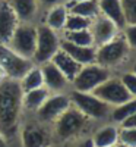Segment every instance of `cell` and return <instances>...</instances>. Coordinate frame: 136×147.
Segmentation results:
<instances>
[{"mask_svg":"<svg viewBox=\"0 0 136 147\" xmlns=\"http://www.w3.org/2000/svg\"><path fill=\"white\" fill-rule=\"evenodd\" d=\"M135 112H136V99L132 97L130 100H127V102H125V103H121V105L111 109L110 116L116 124H121L123 121H126Z\"/></svg>","mask_w":136,"mask_h":147,"instance_id":"24","label":"cell"},{"mask_svg":"<svg viewBox=\"0 0 136 147\" xmlns=\"http://www.w3.org/2000/svg\"><path fill=\"white\" fill-rule=\"evenodd\" d=\"M32 65L34 62L31 59L19 56L7 44L0 43V68L3 69L7 78L19 81L29 71Z\"/></svg>","mask_w":136,"mask_h":147,"instance_id":"6","label":"cell"},{"mask_svg":"<svg viewBox=\"0 0 136 147\" xmlns=\"http://www.w3.org/2000/svg\"><path fill=\"white\" fill-rule=\"evenodd\" d=\"M120 127H123V128H136V112L133 115H130L126 121H123L120 124Z\"/></svg>","mask_w":136,"mask_h":147,"instance_id":"31","label":"cell"},{"mask_svg":"<svg viewBox=\"0 0 136 147\" xmlns=\"http://www.w3.org/2000/svg\"><path fill=\"white\" fill-rule=\"evenodd\" d=\"M59 49H60V40L56 31L48 28L45 24L37 27V46H35V53L32 56L34 63L41 65L45 62H50Z\"/></svg>","mask_w":136,"mask_h":147,"instance_id":"5","label":"cell"},{"mask_svg":"<svg viewBox=\"0 0 136 147\" xmlns=\"http://www.w3.org/2000/svg\"><path fill=\"white\" fill-rule=\"evenodd\" d=\"M88 118L76 107H69L66 112L61 113L53 124L54 132L60 140H70L75 138L83 132V129L88 127Z\"/></svg>","mask_w":136,"mask_h":147,"instance_id":"2","label":"cell"},{"mask_svg":"<svg viewBox=\"0 0 136 147\" xmlns=\"http://www.w3.org/2000/svg\"><path fill=\"white\" fill-rule=\"evenodd\" d=\"M126 25H136V0H121Z\"/></svg>","mask_w":136,"mask_h":147,"instance_id":"27","label":"cell"},{"mask_svg":"<svg viewBox=\"0 0 136 147\" xmlns=\"http://www.w3.org/2000/svg\"><path fill=\"white\" fill-rule=\"evenodd\" d=\"M9 3L13 7L19 22H29L35 16L37 7H38L37 0H10Z\"/></svg>","mask_w":136,"mask_h":147,"instance_id":"21","label":"cell"},{"mask_svg":"<svg viewBox=\"0 0 136 147\" xmlns=\"http://www.w3.org/2000/svg\"><path fill=\"white\" fill-rule=\"evenodd\" d=\"M110 71L98 63H89L83 65L81 71L76 74V77L72 80L70 85L75 91H82V93H92L101 82L108 80Z\"/></svg>","mask_w":136,"mask_h":147,"instance_id":"3","label":"cell"},{"mask_svg":"<svg viewBox=\"0 0 136 147\" xmlns=\"http://www.w3.org/2000/svg\"><path fill=\"white\" fill-rule=\"evenodd\" d=\"M89 30L94 35V44H98V46L105 44L113 38H116V34L119 31V28L114 24L103 15L95 18V21L91 24Z\"/></svg>","mask_w":136,"mask_h":147,"instance_id":"14","label":"cell"},{"mask_svg":"<svg viewBox=\"0 0 136 147\" xmlns=\"http://www.w3.org/2000/svg\"><path fill=\"white\" fill-rule=\"evenodd\" d=\"M65 0H37V3H40L43 6H47V7H53V6H57V5H63Z\"/></svg>","mask_w":136,"mask_h":147,"instance_id":"32","label":"cell"},{"mask_svg":"<svg viewBox=\"0 0 136 147\" xmlns=\"http://www.w3.org/2000/svg\"><path fill=\"white\" fill-rule=\"evenodd\" d=\"M48 147H53V146H48Z\"/></svg>","mask_w":136,"mask_h":147,"instance_id":"38","label":"cell"},{"mask_svg":"<svg viewBox=\"0 0 136 147\" xmlns=\"http://www.w3.org/2000/svg\"><path fill=\"white\" fill-rule=\"evenodd\" d=\"M70 102L88 119H104L111 112V107L103 100H100L98 97H95L92 93H82L72 90Z\"/></svg>","mask_w":136,"mask_h":147,"instance_id":"4","label":"cell"},{"mask_svg":"<svg viewBox=\"0 0 136 147\" xmlns=\"http://www.w3.org/2000/svg\"><path fill=\"white\" fill-rule=\"evenodd\" d=\"M123 32H125V41L129 49L136 50V25H126L123 28Z\"/></svg>","mask_w":136,"mask_h":147,"instance_id":"30","label":"cell"},{"mask_svg":"<svg viewBox=\"0 0 136 147\" xmlns=\"http://www.w3.org/2000/svg\"><path fill=\"white\" fill-rule=\"evenodd\" d=\"M65 40L76 44V46H82V47H94V35L91 32V30H81V31H69L65 35Z\"/></svg>","mask_w":136,"mask_h":147,"instance_id":"25","label":"cell"},{"mask_svg":"<svg viewBox=\"0 0 136 147\" xmlns=\"http://www.w3.org/2000/svg\"><path fill=\"white\" fill-rule=\"evenodd\" d=\"M119 143L127 147H136V128H123L119 129Z\"/></svg>","mask_w":136,"mask_h":147,"instance_id":"28","label":"cell"},{"mask_svg":"<svg viewBox=\"0 0 136 147\" xmlns=\"http://www.w3.org/2000/svg\"><path fill=\"white\" fill-rule=\"evenodd\" d=\"M19 25V19L7 0H0V43L7 44Z\"/></svg>","mask_w":136,"mask_h":147,"instance_id":"13","label":"cell"},{"mask_svg":"<svg viewBox=\"0 0 136 147\" xmlns=\"http://www.w3.org/2000/svg\"><path fill=\"white\" fill-rule=\"evenodd\" d=\"M98 7H100V15L110 19L119 30H123L126 27L121 0H98Z\"/></svg>","mask_w":136,"mask_h":147,"instance_id":"16","label":"cell"},{"mask_svg":"<svg viewBox=\"0 0 136 147\" xmlns=\"http://www.w3.org/2000/svg\"><path fill=\"white\" fill-rule=\"evenodd\" d=\"M91 24H92V19L83 18V16H79V15H73V13H67L66 24H65V28L63 30L66 32H69V31L89 30L91 28Z\"/></svg>","mask_w":136,"mask_h":147,"instance_id":"26","label":"cell"},{"mask_svg":"<svg viewBox=\"0 0 136 147\" xmlns=\"http://www.w3.org/2000/svg\"><path fill=\"white\" fill-rule=\"evenodd\" d=\"M72 106L70 96L66 93H54L48 96L43 106L37 110V118L43 124H53V122Z\"/></svg>","mask_w":136,"mask_h":147,"instance_id":"10","label":"cell"},{"mask_svg":"<svg viewBox=\"0 0 136 147\" xmlns=\"http://www.w3.org/2000/svg\"><path fill=\"white\" fill-rule=\"evenodd\" d=\"M60 49L65 53H67L73 60H76L79 65H89V63H95V53L97 49L95 47H82V46H76L67 40H60Z\"/></svg>","mask_w":136,"mask_h":147,"instance_id":"15","label":"cell"},{"mask_svg":"<svg viewBox=\"0 0 136 147\" xmlns=\"http://www.w3.org/2000/svg\"><path fill=\"white\" fill-rule=\"evenodd\" d=\"M114 147H127V146H125V144H121V143H117Z\"/></svg>","mask_w":136,"mask_h":147,"instance_id":"36","label":"cell"},{"mask_svg":"<svg viewBox=\"0 0 136 147\" xmlns=\"http://www.w3.org/2000/svg\"><path fill=\"white\" fill-rule=\"evenodd\" d=\"M70 13L79 15L88 19H95L100 15V7H98V0H85V2H72L70 7L67 9Z\"/></svg>","mask_w":136,"mask_h":147,"instance_id":"23","label":"cell"},{"mask_svg":"<svg viewBox=\"0 0 136 147\" xmlns=\"http://www.w3.org/2000/svg\"><path fill=\"white\" fill-rule=\"evenodd\" d=\"M43 72V80H44V87L50 93H65L69 87V80L61 74V71L51 62H45L40 65Z\"/></svg>","mask_w":136,"mask_h":147,"instance_id":"12","label":"cell"},{"mask_svg":"<svg viewBox=\"0 0 136 147\" xmlns=\"http://www.w3.org/2000/svg\"><path fill=\"white\" fill-rule=\"evenodd\" d=\"M120 80H121L123 84H125V87L129 91V94L136 99V74H133V72L123 74Z\"/></svg>","mask_w":136,"mask_h":147,"instance_id":"29","label":"cell"},{"mask_svg":"<svg viewBox=\"0 0 136 147\" xmlns=\"http://www.w3.org/2000/svg\"><path fill=\"white\" fill-rule=\"evenodd\" d=\"M129 46L121 38H113L111 41L98 46L95 53V63L101 65L107 69L119 65L127 55Z\"/></svg>","mask_w":136,"mask_h":147,"instance_id":"9","label":"cell"},{"mask_svg":"<svg viewBox=\"0 0 136 147\" xmlns=\"http://www.w3.org/2000/svg\"><path fill=\"white\" fill-rule=\"evenodd\" d=\"M50 132H48L43 122H32L22 128L21 141L22 147H48L50 146Z\"/></svg>","mask_w":136,"mask_h":147,"instance_id":"11","label":"cell"},{"mask_svg":"<svg viewBox=\"0 0 136 147\" xmlns=\"http://www.w3.org/2000/svg\"><path fill=\"white\" fill-rule=\"evenodd\" d=\"M72 2H85V0H72Z\"/></svg>","mask_w":136,"mask_h":147,"instance_id":"37","label":"cell"},{"mask_svg":"<svg viewBox=\"0 0 136 147\" xmlns=\"http://www.w3.org/2000/svg\"><path fill=\"white\" fill-rule=\"evenodd\" d=\"M22 96L19 81L0 80V132L3 136L12 134L18 125L22 112Z\"/></svg>","mask_w":136,"mask_h":147,"instance_id":"1","label":"cell"},{"mask_svg":"<svg viewBox=\"0 0 136 147\" xmlns=\"http://www.w3.org/2000/svg\"><path fill=\"white\" fill-rule=\"evenodd\" d=\"M73 147H94V144H92V140L91 138H85V140L79 141L78 144H75Z\"/></svg>","mask_w":136,"mask_h":147,"instance_id":"33","label":"cell"},{"mask_svg":"<svg viewBox=\"0 0 136 147\" xmlns=\"http://www.w3.org/2000/svg\"><path fill=\"white\" fill-rule=\"evenodd\" d=\"M0 147H6V140H5V136L0 132Z\"/></svg>","mask_w":136,"mask_h":147,"instance_id":"34","label":"cell"},{"mask_svg":"<svg viewBox=\"0 0 136 147\" xmlns=\"http://www.w3.org/2000/svg\"><path fill=\"white\" fill-rule=\"evenodd\" d=\"M92 94L95 97H98L100 100H103L104 103H107L111 109L132 99V96L126 90V87H125V84L121 82V80L120 78H113V77H110L108 80L101 82L92 91Z\"/></svg>","mask_w":136,"mask_h":147,"instance_id":"8","label":"cell"},{"mask_svg":"<svg viewBox=\"0 0 136 147\" xmlns=\"http://www.w3.org/2000/svg\"><path fill=\"white\" fill-rule=\"evenodd\" d=\"M132 72H133V74H136V62H135V63H133V66H132Z\"/></svg>","mask_w":136,"mask_h":147,"instance_id":"35","label":"cell"},{"mask_svg":"<svg viewBox=\"0 0 136 147\" xmlns=\"http://www.w3.org/2000/svg\"><path fill=\"white\" fill-rule=\"evenodd\" d=\"M45 87H40V88H35V90H31V91H27L23 93L22 96V109H27L29 112H37L43 103L47 100V97L50 96Z\"/></svg>","mask_w":136,"mask_h":147,"instance_id":"19","label":"cell"},{"mask_svg":"<svg viewBox=\"0 0 136 147\" xmlns=\"http://www.w3.org/2000/svg\"><path fill=\"white\" fill-rule=\"evenodd\" d=\"M94 147H114L119 143V128L114 125H104L91 138Z\"/></svg>","mask_w":136,"mask_h":147,"instance_id":"18","label":"cell"},{"mask_svg":"<svg viewBox=\"0 0 136 147\" xmlns=\"http://www.w3.org/2000/svg\"><path fill=\"white\" fill-rule=\"evenodd\" d=\"M67 13H69V10H67L66 5H57V6L50 7V10L47 13V18H45V25L48 28H51L53 31L63 30Z\"/></svg>","mask_w":136,"mask_h":147,"instance_id":"22","label":"cell"},{"mask_svg":"<svg viewBox=\"0 0 136 147\" xmlns=\"http://www.w3.org/2000/svg\"><path fill=\"white\" fill-rule=\"evenodd\" d=\"M7 46L19 56L32 60L37 46V27L31 25L29 22L19 24Z\"/></svg>","mask_w":136,"mask_h":147,"instance_id":"7","label":"cell"},{"mask_svg":"<svg viewBox=\"0 0 136 147\" xmlns=\"http://www.w3.org/2000/svg\"><path fill=\"white\" fill-rule=\"evenodd\" d=\"M51 62L61 71V74L69 80V82H72V80L76 77V74L81 71L82 65H79L76 60H73L67 53H65L61 49L56 52V55L51 57Z\"/></svg>","mask_w":136,"mask_h":147,"instance_id":"17","label":"cell"},{"mask_svg":"<svg viewBox=\"0 0 136 147\" xmlns=\"http://www.w3.org/2000/svg\"><path fill=\"white\" fill-rule=\"evenodd\" d=\"M19 85H21V88H22L23 93L31 91V90H35V88H40V87H44L43 72H41L40 65L34 63V65L29 68V71L19 80Z\"/></svg>","mask_w":136,"mask_h":147,"instance_id":"20","label":"cell"}]
</instances>
